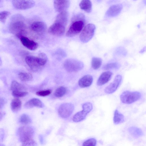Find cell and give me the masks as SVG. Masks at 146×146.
<instances>
[{
    "instance_id": "cell-27",
    "label": "cell",
    "mask_w": 146,
    "mask_h": 146,
    "mask_svg": "<svg viewBox=\"0 0 146 146\" xmlns=\"http://www.w3.org/2000/svg\"><path fill=\"white\" fill-rule=\"evenodd\" d=\"M19 79L24 82L28 81L31 80L33 77L32 75L28 73L21 72L18 74Z\"/></svg>"
},
{
    "instance_id": "cell-9",
    "label": "cell",
    "mask_w": 146,
    "mask_h": 146,
    "mask_svg": "<svg viewBox=\"0 0 146 146\" xmlns=\"http://www.w3.org/2000/svg\"><path fill=\"white\" fill-rule=\"evenodd\" d=\"M74 109L73 104L70 103H64L59 106L58 110V113L61 117L66 118L71 115Z\"/></svg>"
},
{
    "instance_id": "cell-18",
    "label": "cell",
    "mask_w": 146,
    "mask_h": 146,
    "mask_svg": "<svg viewBox=\"0 0 146 146\" xmlns=\"http://www.w3.org/2000/svg\"><path fill=\"white\" fill-rule=\"evenodd\" d=\"M93 81V78L92 76L87 74L84 76L79 79L78 84L81 88H86L90 86Z\"/></svg>"
},
{
    "instance_id": "cell-23",
    "label": "cell",
    "mask_w": 146,
    "mask_h": 146,
    "mask_svg": "<svg viewBox=\"0 0 146 146\" xmlns=\"http://www.w3.org/2000/svg\"><path fill=\"white\" fill-rule=\"evenodd\" d=\"M125 121L124 115L120 113L117 110L114 111L113 117L114 123L116 125L118 124L123 122Z\"/></svg>"
},
{
    "instance_id": "cell-16",
    "label": "cell",
    "mask_w": 146,
    "mask_h": 146,
    "mask_svg": "<svg viewBox=\"0 0 146 146\" xmlns=\"http://www.w3.org/2000/svg\"><path fill=\"white\" fill-rule=\"evenodd\" d=\"M47 28V27L46 23L42 21L34 22L31 25V29L38 33H42L45 32Z\"/></svg>"
},
{
    "instance_id": "cell-3",
    "label": "cell",
    "mask_w": 146,
    "mask_h": 146,
    "mask_svg": "<svg viewBox=\"0 0 146 146\" xmlns=\"http://www.w3.org/2000/svg\"><path fill=\"white\" fill-rule=\"evenodd\" d=\"M74 19L75 20L66 33V36L67 37H72L75 36L81 31L84 26L85 17L84 14L82 13L78 14Z\"/></svg>"
},
{
    "instance_id": "cell-2",
    "label": "cell",
    "mask_w": 146,
    "mask_h": 146,
    "mask_svg": "<svg viewBox=\"0 0 146 146\" xmlns=\"http://www.w3.org/2000/svg\"><path fill=\"white\" fill-rule=\"evenodd\" d=\"M47 60L46 56L43 53H40L37 57L29 56H27L25 58L27 64L35 72L40 70L45 64Z\"/></svg>"
},
{
    "instance_id": "cell-21",
    "label": "cell",
    "mask_w": 146,
    "mask_h": 146,
    "mask_svg": "<svg viewBox=\"0 0 146 146\" xmlns=\"http://www.w3.org/2000/svg\"><path fill=\"white\" fill-rule=\"evenodd\" d=\"M80 8L87 13H90L92 10V5L89 0H83L79 4Z\"/></svg>"
},
{
    "instance_id": "cell-6",
    "label": "cell",
    "mask_w": 146,
    "mask_h": 146,
    "mask_svg": "<svg viewBox=\"0 0 146 146\" xmlns=\"http://www.w3.org/2000/svg\"><path fill=\"white\" fill-rule=\"evenodd\" d=\"M141 93L138 92L126 91L121 95L120 99L123 103L129 104L138 100L141 97Z\"/></svg>"
},
{
    "instance_id": "cell-35",
    "label": "cell",
    "mask_w": 146,
    "mask_h": 146,
    "mask_svg": "<svg viewBox=\"0 0 146 146\" xmlns=\"http://www.w3.org/2000/svg\"><path fill=\"white\" fill-rule=\"evenodd\" d=\"M115 53L119 55H125L127 54V51L124 48L119 47L116 49Z\"/></svg>"
},
{
    "instance_id": "cell-26",
    "label": "cell",
    "mask_w": 146,
    "mask_h": 146,
    "mask_svg": "<svg viewBox=\"0 0 146 146\" xmlns=\"http://www.w3.org/2000/svg\"><path fill=\"white\" fill-rule=\"evenodd\" d=\"M102 62V59L99 57L92 58L91 61V65L92 68L94 70L98 69L101 66Z\"/></svg>"
},
{
    "instance_id": "cell-32",
    "label": "cell",
    "mask_w": 146,
    "mask_h": 146,
    "mask_svg": "<svg viewBox=\"0 0 146 146\" xmlns=\"http://www.w3.org/2000/svg\"><path fill=\"white\" fill-rule=\"evenodd\" d=\"M97 141L94 138L88 139L84 142L82 146H96Z\"/></svg>"
},
{
    "instance_id": "cell-15",
    "label": "cell",
    "mask_w": 146,
    "mask_h": 146,
    "mask_svg": "<svg viewBox=\"0 0 146 146\" xmlns=\"http://www.w3.org/2000/svg\"><path fill=\"white\" fill-rule=\"evenodd\" d=\"M20 38L22 44L29 50H35L38 46V44L36 42L29 39L26 37L22 36Z\"/></svg>"
},
{
    "instance_id": "cell-30",
    "label": "cell",
    "mask_w": 146,
    "mask_h": 146,
    "mask_svg": "<svg viewBox=\"0 0 146 146\" xmlns=\"http://www.w3.org/2000/svg\"><path fill=\"white\" fill-rule=\"evenodd\" d=\"M19 121L22 124H27L31 123L32 120L28 115L23 114L20 116L19 119Z\"/></svg>"
},
{
    "instance_id": "cell-11",
    "label": "cell",
    "mask_w": 146,
    "mask_h": 146,
    "mask_svg": "<svg viewBox=\"0 0 146 146\" xmlns=\"http://www.w3.org/2000/svg\"><path fill=\"white\" fill-rule=\"evenodd\" d=\"M12 3L13 7L18 10H23L31 8L35 5L33 0H13Z\"/></svg>"
},
{
    "instance_id": "cell-14",
    "label": "cell",
    "mask_w": 146,
    "mask_h": 146,
    "mask_svg": "<svg viewBox=\"0 0 146 146\" xmlns=\"http://www.w3.org/2000/svg\"><path fill=\"white\" fill-rule=\"evenodd\" d=\"M123 9L121 4H118L111 6L106 13V15L108 17H114L118 15Z\"/></svg>"
},
{
    "instance_id": "cell-42",
    "label": "cell",
    "mask_w": 146,
    "mask_h": 146,
    "mask_svg": "<svg viewBox=\"0 0 146 146\" xmlns=\"http://www.w3.org/2000/svg\"><path fill=\"white\" fill-rule=\"evenodd\" d=\"M1 0H0V2H1Z\"/></svg>"
},
{
    "instance_id": "cell-38",
    "label": "cell",
    "mask_w": 146,
    "mask_h": 146,
    "mask_svg": "<svg viewBox=\"0 0 146 146\" xmlns=\"http://www.w3.org/2000/svg\"><path fill=\"white\" fill-rule=\"evenodd\" d=\"M146 48L145 46L142 49H141L139 52V53H143L145 51Z\"/></svg>"
},
{
    "instance_id": "cell-5",
    "label": "cell",
    "mask_w": 146,
    "mask_h": 146,
    "mask_svg": "<svg viewBox=\"0 0 146 146\" xmlns=\"http://www.w3.org/2000/svg\"><path fill=\"white\" fill-rule=\"evenodd\" d=\"M63 66L67 71L72 72H77L82 69L84 64L82 61L78 60L69 58L64 61Z\"/></svg>"
},
{
    "instance_id": "cell-39",
    "label": "cell",
    "mask_w": 146,
    "mask_h": 146,
    "mask_svg": "<svg viewBox=\"0 0 146 146\" xmlns=\"http://www.w3.org/2000/svg\"><path fill=\"white\" fill-rule=\"evenodd\" d=\"M3 117L2 114L0 112V121L1 120Z\"/></svg>"
},
{
    "instance_id": "cell-36",
    "label": "cell",
    "mask_w": 146,
    "mask_h": 146,
    "mask_svg": "<svg viewBox=\"0 0 146 146\" xmlns=\"http://www.w3.org/2000/svg\"><path fill=\"white\" fill-rule=\"evenodd\" d=\"M5 102L4 99L0 97V109H2L4 106Z\"/></svg>"
},
{
    "instance_id": "cell-41",
    "label": "cell",
    "mask_w": 146,
    "mask_h": 146,
    "mask_svg": "<svg viewBox=\"0 0 146 146\" xmlns=\"http://www.w3.org/2000/svg\"><path fill=\"white\" fill-rule=\"evenodd\" d=\"M0 146H5L3 144H0Z\"/></svg>"
},
{
    "instance_id": "cell-24",
    "label": "cell",
    "mask_w": 146,
    "mask_h": 146,
    "mask_svg": "<svg viewBox=\"0 0 146 146\" xmlns=\"http://www.w3.org/2000/svg\"><path fill=\"white\" fill-rule=\"evenodd\" d=\"M129 132L133 136L137 137L143 135V133L141 130L139 128L131 127L128 129Z\"/></svg>"
},
{
    "instance_id": "cell-12",
    "label": "cell",
    "mask_w": 146,
    "mask_h": 146,
    "mask_svg": "<svg viewBox=\"0 0 146 146\" xmlns=\"http://www.w3.org/2000/svg\"><path fill=\"white\" fill-rule=\"evenodd\" d=\"M121 76L119 74L116 75L113 81L105 89V92L107 94H111L115 92L121 84Z\"/></svg>"
},
{
    "instance_id": "cell-13",
    "label": "cell",
    "mask_w": 146,
    "mask_h": 146,
    "mask_svg": "<svg viewBox=\"0 0 146 146\" xmlns=\"http://www.w3.org/2000/svg\"><path fill=\"white\" fill-rule=\"evenodd\" d=\"M70 4L69 0H54V6L55 11L59 13L66 11Z\"/></svg>"
},
{
    "instance_id": "cell-31",
    "label": "cell",
    "mask_w": 146,
    "mask_h": 146,
    "mask_svg": "<svg viewBox=\"0 0 146 146\" xmlns=\"http://www.w3.org/2000/svg\"><path fill=\"white\" fill-rule=\"evenodd\" d=\"M10 14L9 12L4 11H0V21L5 23L7 17Z\"/></svg>"
},
{
    "instance_id": "cell-34",
    "label": "cell",
    "mask_w": 146,
    "mask_h": 146,
    "mask_svg": "<svg viewBox=\"0 0 146 146\" xmlns=\"http://www.w3.org/2000/svg\"><path fill=\"white\" fill-rule=\"evenodd\" d=\"M52 92L50 90H47L38 91L36 92V95L44 97L49 95Z\"/></svg>"
},
{
    "instance_id": "cell-1",
    "label": "cell",
    "mask_w": 146,
    "mask_h": 146,
    "mask_svg": "<svg viewBox=\"0 0 146 146\" xmlns=\"http://www.w3.org/2000/svg\"><path fill=\"white\" fill-rule=\"evenodd\" d=\"M22 18V17L19 15L13 16L12 18L9 27L10 32L19 38L23 36L26 28Z\"/></svg>"
},
{
    "instance_id": "cell-10",
    "label": "cell",
    "mask_w": 146,
    "mask_h": 146,
    "mask_svg": "<svg viewBox=\"0 0 146 146\" xmlns=\"http://www.w3.org/2000/svg\"><path fill=\"white\" fill-rule=\"evenodd\" d=\"M65 27V26L61 23L55 21L49 28L48 32L55 36H61L64 33Z\"/></svg>"
},
{
    "instance_id": "cell-4",
    "label": "cell",
    "mask_w": 146,
    "mask_h": 146,
    "mask_svg": "<svg viewBox=\"0 0 146 146\" xmlns=\"http://www.w3.org/2000/svg\"><path fill=\"white\" fill-rule=\"evenodd\" d=\"M35 131L31 127L24 126L19 127L18 130L17 135L22 143L33 139Z\"/></svg>"
},
{
    "instance_id": "cell-37",
    "label": "cell",
    "mask_w": 146,
    "mask_h": 146,
    "mask_svg": "<svg viewBox=\"0 0 146 146\" xmlns=\"http://www.w3.org/2000/svg\"><path fill=\"white\" fill-rule=\"evenodd\" d=\"M39 137V139H40V143L42 144H43L44 141H43V139L42 136L41 135H40Z\"/></svg>"
},
{
    "instance_id": "cell-20",
    "label": "cell",
    "mask_w": 146,
    "mask_h": 146,
    "mask_svg": "<svg viewBox=\"0 0 146 146\" xmlns=\"http://www.w3.org/2000/svg\"><path fill=\"white\" fill-rule=\"evenodd\" d=\"M68 13L67 11L60 13L56 16L55 21L60 23L66 26L68 20Z\"/></svg>"
},
{
    "instance_id": "cell-17",
    "label": "cell",
    "mask_w": 146,
    "mask_h": 146,
    "mask_svg": "<svg viewBox=\"0 0 146 146\" xmlns=\"http://www.w3.org/2000/svg\"><path fill=\"white\" fill-rule=\"evenodd\" d=\"M112 75L113 73L110 71L103 72L101 74L97 80V85L101 86L105 84L110 80Z\"/></svg>"
},
{
    "instance_id": "cell-25",
    "label": "cell",
    "mask_w": 146,
    "mask_h": 146,
    "mask_svg": "<svg viewBox=\"0 0 146 146\" xmlns=\"http://www.w3.org/2000/svg\"><path fill=\"white\" fill-rule=\"evenodd\" d=\"M11 89L12 91H22L25 90L24 85L16 81L12 82L11 85Z\"/></svg>"
},
{
    "instance_id": "cell-40",
    "label": "cell",
    "mask_w": 146,
    "mask_h": 146,
    "mask_svg": "<svg viewBox=\"0 0 146 146\" xmlns=\"http://www.w3.org/2000/svg\"><path fill=\"white\" fill-rule=\"evenodd\" d=\"M2 64V60L1 59L0 57V66H1V65Z\"/></svg>"
},
{
    "instance_id": "cell-22",
    "label": "cell",
    "mask_w": 146,
    "mask_h": 146,
    "mask_svg": "<svg viewBox=\"0 0 146 146\" xmlns=\"http://www.w3.org/2000/svg\"><path fill=\"white\" fill-rule=\"evenodd\" d=\"M22 103L21 100L18 98L13 99L11 103V108L14 112H17L19 111L21 108Z\"/></svg>"
},
{
    "instance_id": "cell-33",
    "label": "cell",
    "mask_w": 146,
    "mask_h": 146,
    "mask_svg": "<svg viewBox=\"0 0 146 146\" xmlns=\"http://www.w3.org/2000/svg\"><path fill=\"white\" fill-rule=\"evenodd\" d=\"M12 94L13 96L18 98L26 96L28 94V92L23 91H12Z\"/></svg>"
},
{
    "instance_id": "cell-7",
    "label": "cell",
    "mask_w": 146,
    "mask_h": 146,
    "mask_svg": "<svg viewBox=\"0 0 146 146\" xmlns=\"http://www.w3.org/2000/svg\"><path fill=\"white\" fill-rule=\"evenodd\" d=\"M95 29L96 27L94 24L92 23L87 24L80 35L79 38L81 41L86 43L89 41L93 37Z\"/></svg>"
},
{
    "instance_id": "cell-29",
    "label": "cell",
    "mask_w": 146,
    "mask_h": 146,
    "mask_svg": "<svg viewBox=\"0 0 146 146\" xmlns=\"http://www.w3.org/2000/svg\"><path fill=\"white\" fill-rule=\"evenodd\" d=\"M66 92V88L62 86H60L56 89L54 93V96L57 97H62L64 95Z\"/></svg>"
},
{
    "instance_id": "cell-19",
    "label": "cell",
    "mask_w": 146,
    "mask_h": 146,
    "mask_svg": "<svg viewBox=\"0 0 146 146\" xmlns=\"http://www.w3.org/2000/svg\"><path fill=\"white\" fill-rule=\"evenodd\" d=\"M44 106L42 102L39 99L33 98L26 102L24 105V107L27 109H30L34 107L42 108Z\"/></svg>"
},
{
    "instance_id": "cell-28",
    "label": "cell",
    "mask_w": 146,
    "mask_h": 146,
    "mask_svg": "<svg viewBox=\"0 0 146 146\" xmlns=\"http://www.w3.org/2000/svg\"><path fill=\"white\" fill-rule=\"evenodd\" d=\"M120 67V65L119 63L118 62H115L107 64L103 66L102 68L105 70L110 69L117 70L119 69Z\"/></svg>"
},
{
    "instance_id": "cell-8",
    "label": "cell",
    "mask_w": 146,
    "mask_h": 146,
    "mask_svg": "<svg viewBox=\"0 0 146 146\" xmlns=\"http://www.w3.org/2000/svg\"><path fill=\"white\" fill-rule=\"evenodd\" d=\"M82 106V110L77 113L73 117V121L74 122H78L84 120L93 109L92 104L89 102L83 104Z\"/></svg>"
}]
</instances>
